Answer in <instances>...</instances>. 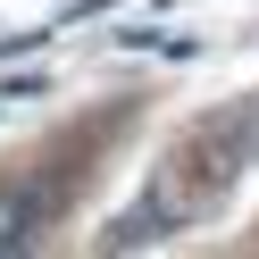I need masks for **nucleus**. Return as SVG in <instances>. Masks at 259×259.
Masks as SVG:
<instances>
[{
	"instance_id": "obj_1",
	"label": "nucleus",
	"mask_w": 259,
	"mask_h": 259,
	"mask_svg": "<svg viewBox=\"0 0 259 259\" xmlns=\"http://www.w3.org/2000/svg\"><path fill=\"white\" fill-rule=\"evenodd\" d=\"M42 226H51V192H34V184H0V259L34 251Z\"/></svg>"
}]
</instances>
